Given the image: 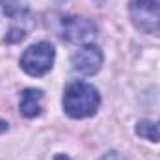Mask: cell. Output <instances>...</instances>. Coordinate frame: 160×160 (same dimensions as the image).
<instances>
[{"label":"cell","instance_id":"6da1fadb","mask_svg":"<svg viewBox=\"0 0 160 160\" xmlns=\"http://www.w3.org/2000/svg\"><path fill=\"white\" fill-rule=\"evenodd\" d=\"M101 104L99 91L86 82H73L63 91V110L75 119L89 118L97 112Z\"/></svg>","mask_w":160,"mask_h":160},{"label":"cell","instance_id":"7a4b0ae2","mask_svg":"<svg viewBox=\"0 0 160 160\" xmlns=\"http://www.w3.org/2000/svg\"><path fill=\"white\" fill-rule=\"evenodd\" d=\"M54 56H56L54 47L47 41H41V43H36V45H30L22 52L21 67L30 77H43L52 69Z\"/></svg>","mask_w":160,"mask_h":160},{"label":"cell","instance_id":"3957f363","mask_svg":"<svg viewBox=\"0 0 160 160\" xmlns=\"http://www.w3.org/2000/svg\"><path fill=\"white\" fill-rule=\"evenodd\" d=\"M134 26L147 34H160V0H130Z\"/></svg>","mask_w":160,"mask_h":160},{"label":"cell","instance_id":"277c9868","mask_svg":"<svg viewBox=\"0 0 160 160\" xmlns=\"http://www.w3.org/2000/svg\"><path fill=\"white\" fill-rule=\"evenodd\" d=\"M71 65H73V71H77L80 75H86V77L95 75L102 65V52L97 45L86 43L73 54Z\"/></svg>","mask_w":160,"mask_h":160},{"label":"cell","instance_id":"5b68a950","mask_svg":"<svg viewBox=\"0 0 160 160\" xmlns=\"http://www.w3.org/2000/svg\"><path fill=\"white\" fill-rule=\"evenodd\" d=\"M62 34L63 39L71 43H86L95 36V24L84 17H65L62 21Z\"/></svg>","mask_w":160,"mask_h":160},{"label":"cell","instance_id":"8992f818","mask_svg":"<svg viewBox=\"0 0 160 160\" xmlns=\"http://www.w3.org/2000/svg\"><path fill=\"white\" fill-rule=\"evenodd\" d=\"M41 101H43V91L36 88H26L21 93L19 101V110L24 118H36L41 114Z\"/></svg>","mask_w":160,"mask_h":160},{"label":"cell","instance_id":"52a82bcc","mask_svg":"<svg viewBox=\"0 0 160 160\" xmlns=\"http://www.w3.org/2000/svg\"><path fill=\"white\" fill-rule=\"evenodd\" d=\"M136 134L149 142H160V121L142 119L136 125Z\"/></svg>","mask_w":160,"mask_h":160},{"label":"cell","instance_id":"ba28073f","mask_svg":"<svg viewBox=\"0 0 160 160\" xmlns=\"http://www.w3.org/2000/svg\"><path fill=\"white\" fill-rule=\"evenodd\" d=\"M0 6L4 9V13L9 17H21L28 11L26 0H0Z\"/></svg>","mask_w":160,"mask_h":160},{"label":"cell","instance_id":"9c48e42d","mask_svg":"<svg viewBox=\"0 0 160 160\" xmlns=\"http://www.w3.org/2000/svg\"><path fill=\"white\" fill-rule=\"evenodd\" d=\"M99 160H125L121 157L119 153H116V151H112V153H106V155H102V158Z\"/></svg>","mask_w":160,"mask_h":160},{"label":"cell","instance_id":"30bf717a","mask_svg":"<svg viewBox=\"0 0 160 160\" xmlns=\"http://www.w3.org/2000/svg\"><path fill=\"white\" fill-rule=\"evenodd\" d=\"M4 130H8V123L4 119H0V132H4Z\"/></svg>","mask_w":160,"mask_h":160},{"label":"cell","instance_id":"8fae6325","mask_svg":"<svg viewBox=\"0 0 160 160\" xmlns=\"http://www.w3.org/2000/svg\"><path fill=\"white\" fill-rule=\"evenodd\" d=\"M54 160H71V158H69V157H65V155H56Z\"/></svg>","mask_w":160,"mask_h":160}]
</instances>
